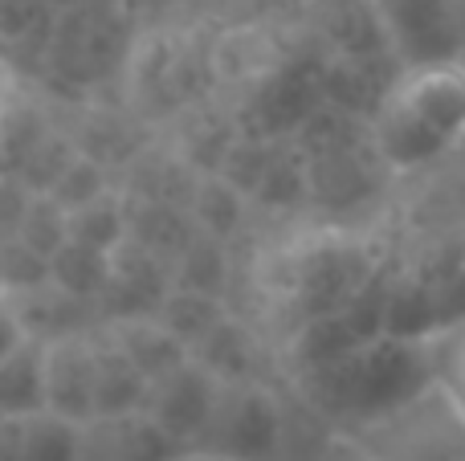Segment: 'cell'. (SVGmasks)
Here are the masks:
<instances>
[{"mask_svg": "<svg viewBox=\"0 0 465 461\" xmlns=\"http://www.w3.org/2000/svg\"><path fill=\"white\" fill-rule=\"evenodd\" d=\"M8 307V315H13L16 331L29 335V339H57V335H74V331H86V327L98 323V310L90 307V302L74 299V294H65L62 286H54L45 278L41 286H33V290H21V294H5L0 299Z\"/></svg>", "mask_w": 465, "mask_h": 461, "instance_id": "9c48e42d", "label": "cell"}, {"mask_svg": "<svg viewBox=\"0 0 465 461\" xmlns=\"http://www.w3.org/2000/svg\"><path fill=\"white\" fill-rule=\"evenodd\" d=\"M16 335H21V331H16V323H13V315H8V307L0 302V351H5L8 343L16 339Z\"/></svg>", "mask_w": 465, "mask_h": 461, "instance_id": "ffe728a7", "label": "cell"}, {"mask_svg": "<svg viewBox=\"0 0 465 461\" xmlns=\"http://www.w3.org/2000/svg\"><path fill=\"white\" fill-rule=\"evenodd\" d=\"M213 388H217V376L201 364V359L184 356L180 364L163 368L160 376H152L143 388V400L139 408L152 413L163 429H172L180 441H193L196 425L204 421L209 413V400H213ZM193 454V449H188Z\"/></svg>", "mask_w": 465, "mask_h": 461, "instance_id": "ba28073f", "label": "cell"}, {"mask_svg": "<svg viewBox=\"0 0 465 461\" xmlns=\"http://www.w3.org/2000/svg\"><path fill=\"white\" fill-rule=\"evenodd\" d=\"M49 282L62 286L65 294L90 302L98 310V294L106 286V250H90L82 241L65 237L54 253H49Z\"/></svg>", "mask_w": 465, "mask_h": 461, "instance_id": "5bb4252c", "label": "cell"}, {"mask_svg": "<svg viewBox=\"0 0 465 461\" xmlns=\"http://www.w3.org/2000/svg\"><path fill=\"white\" fill-rule=\"evenodd\" d=\"M429 380H433L429 343L371 331L339 348L335 356L298 368V397L331 433H343L401 405Z\"/></svg>", "mask_w": 465, "mask_h": 461, "instance_id": "7a4b0ae2", "label": "cell"}, {"mask_svg": "<svg viewBox=\"0 0 465 461\" xmlns=\"http://www.w3.org/2000/svg\"><path fill=\"white\" fill-rule=\"evenodd\" d=\"M368 143L396 172L429 168L465 143V57L409 62L384 82L368 114Z\"/></svg>", "mask_w": 465, "mask_h": 461, "instance_id": "6da1fadb", "label": "cell"}, {"mask_svg": "<svg viewBox=\"0 0 465 461\" xmlns=\"http://www.w3.org/2000/svg\"><path fill=\"white\" fill-rule=\"evenodd\" d=\"M29 201H33V188L25 184L21 176L5 172V176H0V241H5V237H16Z\"/></svg>", "mask_w": 465, "mask_h": 461, "instance_id": "d6986e66", "label": "cell"}, {"mask_svg": "<svg viewBox=\"0 0 465 461\" xmlns=\"http://www.w3.org/2000/svg\"><path fill=\"white\" fill-rule=\"evenodd\" d=\"M193 461H282L286 457V417L282 400L257 376L217 380L209 413L196 425Z\"/></svg>", "mask_w": 465, "mask_h": 461, "instance_id": "277c9868", "label": "cell"}, {"mask_svg": "<svg viewBox=\"0 0 465 461\" xmlns=\"http://www.w3.org/2000/svg\"><path fill=\"white\" fill-rule=\"evenodd\" d=\"M360 461H465V408L437 380L335 433Z\"/></svg>", "mask_w": 465, "mask_h": 461, "instance_id": "3957f363", "label": "cell"}, {"mask_svg": "<svg viewBox=\"0 0 465 461\" xmlns=\"http://www.w3.org/2000/svg\"><path fill=\"white\" fill-rule=\"evenodd\" d=\"M78 461H193V454L188 441L135 405L78 421Z\"/></svg>", "mask_w": 465, "mask_h": 461, "instance_id": "5b68a950", "label": "cell"}, {"mask_svg": "<svg viewBox=\"0 0 465 461\" xmlns=\"http://www.w3.org/2000/svg\"><path fill=\"white\" fill-rule=\"evenodd\" d=\"M453 16H458V33H461V45H465V0H450Z\"/></svg>", "mask_w": 465, "mask_h": 461, "instance_id": "44dd1931", "label": "cell"}, {"mask_svg": "<svg viewBox=\"0 0 465 461\" xmlns=\"http://www.w3.org/2000/svg\"><path fill=\"white\" fill-rule=\"evenodd\" d=\"M0 176H5V155H0Z\"/></svg>", "mask_w": 465, "mask_h": 461, "instance_id": "7402d4cb", "label": "cell"}, {"mask_svg": "<svg viewBox=\"0 0 465 461\" xmlns=\"http://www.w3.org/2000/svg\"><path fill=\"white\" fill-rule=\"evenodd\" d=\"M41 384H45V408L65 421H86L94 413V351H90V327L74 335L41 343Z\"/></svg>", "mask_w": 465, "mask_h": 461, "instance_id": "52a82bcc", "label": "cell"}, {"mask_svg": "<svg viewBox=\"0 0 465 461\" xmlns=\"http://www.w3.org/2000/svg\"><path fill=\"white\" fill-rule=\"evenodd\" d=\"M16 237L49 258V253L65 241V209L54 201V196L33 192V201H29V209H25V221H21V229H16Z\"/></svg>", "mask_w": 465, "mask_h": 461, "instance_id": "ac0fdd59", "label": "cell"}, {"mask_svg": "<svg viewBox=\"0 0 465 461\" xmlns=\"http://www.w3.org/2000/svg\"><path fill=\"white\" fill-rule=\"evenodd\" d=\"M65 237L90 245V250H114V245L127 237V209H123V201L106 188V192L65 209Z\"/></svg>", "mask_w": 465, "mask_h": 461, "instance_id": "9a60e30c", "label": "cell"}, {"mask_svg": "<svg viewBox=\"0 0 465 461\" xmlns=\"http://www.w3.org/2000/svg\"><path fill=\"white\" fill-rule=\"evenodd\" d=\"M49 278V258L37 253L33 245H25L21 237H5L0 241V299L5 294L33 290Z\"/></svg>", "mask_w": 465, "mask_h": 461, "instance_id": "2e32d148", "label": "cell"}, {"mask_svg": "<svg viewBox=\"0 0 465 461\" xmlns=\"http://www.w3.org/2000/svg\"><path fill=\"white\" fill-rule=\"evenodd\" d=\"M0 461H78V425L49 408L0 417Z\"/></svg>", "mask_w": 465, "mask_h": 461, "instance_id": "30bf717a", "label": "cell"}, {"mask_svg": "<svg viewBox=\"0 0 465 461\" xmlns=\"http://www.w3.org/2000/svg\"><path fill=\"white\" fill-rule=\"evenodd\" d=\"M90 351H94V413L135 408L143 400V372L119 351V343L103 331V323L90 327Z\"/></svg>", "mask_w": 465, "mask_h": 461, "instance_id": "7c38bea8", "label": "cell"}, {"mask_svg": "<svg viewBox=\"0 0 465 461\" xmlns=\"http://www.w3.org/2000/svg\"><path fill=\"white\" fill-rule=\"evenodd\" d=\"M371 13L401 65L465 57L450 0H371Z\"/></svg>", "mask_w": 465, "mask_h": 461, "instance_id": "8992f818", "label": "cell"}, {"mask_svg": "<svg viewBox=\"0 0 465 461\" xmlns=\"http://www.w3.org/2000/svg\"><path fill=\"white\" fill-rule=\"evenodd\" d=\"M45 408V384H41V339L16 335L0 351V417H25Z\"/></svg>", "mask_w": 465, "mask_h": 461, "instance_id": "4fadbf2b", "label": "cell"}, {"mask_svg": "<svg viewBox=\"0 0 465 461\" xmlns=\"http://www.w3.org/2000/svg\"><path fill=\"white\" fill-rule=\"evenodd\" d=\"M98 323L119 343L123 356L143 372V380H152L163 368L180 364V359L188 356V348L163 327V319L155 315V310H143V315H114V319H98Z\"/></svg>", "mask_w": 465, "mask_h": 461, "instance_id": "8fae6325", "label": "cell"}, {"mask_svg": "<svg viewBox=\"0 0 465 461\" xmlns=\"http://www.w3.org/2000/svg\"><path fill=\"white\" fill-rule=\"evenodd\" d=\"M429 343V364H433V380L450 392L453 400L465 408V319L453 323L450 331L433 335Z\"/></svg>", "mask_w": 465, "mask_h": 461, "instance_id": "e0dca14e", "label": "cell"}]
</instances>
